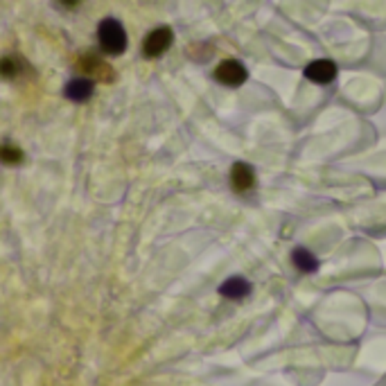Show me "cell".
I'll list each match as a JSON object with an SVG mask.
<instances>
[{
    "instance_id": "7a4b0ae2",
    "label": "cell",
    "mask_w": 386,
    "mask_h": 386,
    "mask_svg": "<svg viewBox=\"0 0 386 386\" xmlns=\"http://www.w3.org/2000/svg\"><path fill=\"white\" fill-rule=\"evenodd\" d=\"M172 43H174V32H172V27L160 25L156 29H151V32L145 36V41H142V57L156 59L163 53H167Z\"/></svg>"
},
{
    "instance_id": "8992f818",
    "label": "cell",
    "mask_w": 386,
    "mask_h": 386,
    "mask_svg": "<svg viewBox=\"0 0 386 386\" xmlns=\"http://www.w3.org/2000/svg\"><path fill=\"white\" fill-rule=\"evenodd\" d=\"M305 77L314 81V84H330V81L337 77V66H334L330 59H317L305 68Z\"/></svg>"
},
{
    "instance_id": "5b68a950",
    "label": "cell",
    "mask_w": 386,
    "mask_h": 386,
    "mask_svg": "<svg viewBox=\"0 0 386 386\" xmlns=\"http://www.w3.org/2000/svg\"><path fill=\"white\" fill-rule=\"evenodd\" d=\"M253 289V284L247 280V278H242V276H230L226 278L221 284H219V296H223L226 301H242V298H247L249 294Z\"/></svg>"
},
{
    "instance_id": "277c9868",
    "label": "cell",
    "mask_w": 386,
    "mask_h": 386,
    "mask_svg": "<svg viewBox=\"0 0 386 386\" xmlns=\"http://www.w3.org/2000/svg\"><path fill=\"white\" fill-rule=\"evenodd\" d=\"M230 188L244 195V192H251L256 188V170H253L249 163L237 160L235 165L230 167Z\"/></svg>"
},
{
    "instance_id": "8fae6325",
    "label": "cell",
    "mask_w": 386,
    "mask_h": 386,
    "mask_svg": "<svg viewBox=\"0 0 386 386\" xmlns=\"http://www.w3.org/2000/svg\"><path fill=\"white\" fill-rule=\"evenodd\" d=\"M20 75V61L16 57H3L0 59V77L3 79H16Z\"/></svg>"
},
{
    "instance_id": "9c48e42d",
    "label": "cell",
    "mask_w": 386,
    "mask_h": 386,
    "mask_svg": "<svg viewBox=\"0 0 386 386\" xmlns=\"http://www.w3.org/2000/svg\"><path fill=\"white\" fill-rule=\"evenodd\" d=\"M291 264L296 267L301 273H314L319 269V260L312 251H308L305 247H296L291 251Z\"/></svg>"
},
{
    "instance_id": "52a82bcc",
    "label": "cell",
    "mask_w": 386,
    "mask_h": 386,
    "mask_svg": "<svg viewBox=\"0 0 386 386\" xmlns=\"http://www.w3.org/2000/svg\"><path fill=\"white\" fill-rule=\"evenodd\" d=\"M77 68H79V73H84L88 77H95V79H104L109 81L111 77V66L104 64L97 55H84V57H79L77 61Z\"/></svg>"
},
{
    "instance_id": "6da1fadb",
    "label": "cell",
    "mask_w": 386,
    "mask_h": 386,
    "mask_svg": "<svg viewBox=\"0 0 386 386\" xmlns=\"http://www.w3.org/2000/svg\"><path fill=\"white\" fill-rule=\"evenodd\" d=\"M97 41L104 55H122L127 50V32L122 27L120 20L116 18H104L97 27Z\"/></svg>"
},
{
    "instance_id": "30bf717a",
    "label": "cell",
    "mask_w": 386,
    "mask_h": 386,
    "mask_svg": "<svg viewBox=\"0 0 386 386\" xmlns=\"http://www.w3.org/2000/svg\"><path fill=\"white\" fill-rule=\"evenodd\" d=\"M0 163L3 165H18V163H23V149L16 147V145H0Z\"/></svg>"
},
{
    "instance_id": "ba28073f",
    "label": "cell",
    "mask_w": 386,
    "mask_h": 386,
    "mask_svg": "<svg viewBox=\"0 0 386 386\" xmlns=\"http://www.w3.org/2000/svg\"><path fill=\"white\" fill-rule=\"evenodd\" d=\"M64 93H66L68 99H73V102H86L90 95H93V79L77 77L73 81H68Z\"/></svg>"
},
{
    "instance_id": "7c38bea8",
    "label": "cell",
    "mask_w": 386,
    "mask_h": 386,
    "mask_svg": "<svg viewBox=\"0 0 386 386\" xmlns=\"http://www.w3.org/2000/svg\"><path fill=\"white\" fill-rule=\"evenodd\" d=\"M57 3H59V5H64V7H68V9H75V7L81 3V0H57Z\"/></svg>"
},
{
    "instance_id": "3957f363",
    "label": "cell",
    "mask_w": 386,
    "mask_h": 386,
    "mask_svg": "<svg viewBox=\"0 0 386 386\" xmlns=\"http://www.w3.org/2000/svg\"><path fill=\"white\" fill-rule=\"evenodd\" d=\"M247 77H249L247 68H244V64H240V61H235V59H223L215 70V79L219 81L221 86H228V88L242 86L244 81H247Z\"/></svg>"
}]
</instances>
